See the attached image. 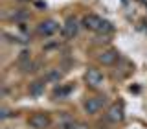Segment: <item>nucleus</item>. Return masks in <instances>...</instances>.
Masks as SVG:
<instances>
[{
	"label": "nucleus",
	"instance_id": "f257e3e1",
	"mask_svg": "<svg viewBox=\"0 0 147 129\" xmlns=\"http://www.w3.org/2000/svg\"><path fill=\"white\" fill-rule=\"evenodd\" d=\"M57 30H59V22L53 20V18H46L37 26V33L40 37H52Z\"/></svg>",
	"mask_w": 147,
	"mask_h": 129
},
{
	"label": "nucleus",
	"instance_id": "f03ea898",
	"mask_svg": "<svg viewBox=\"0 0 147 129\" xmlns=\"http://www.w3.org/2000/svg\"><path fill=\"white\" fill-rule=\"evenodd\" d=\"M105 103V96H92L85 101V113L86 114H98Z\"/></svg>",
	"mask_w": 147,
	"mask_h": 129
},
{
	"label": "nucleus",
	"instance_id": "7ed1b4c3",
	"mask_svg": "<svg viewBox=\"0 0 147 129\" xmlns=\"http://www.w3.org/2000/svg\"><path fill=\"white\" fill-rule=\"evenodd\" d=\"M77 33H79V20H77L76 17L66 18V22H64V26H63V35L66 37V39H74Z\"/></svg>",
	"mask_w": 147,
	"mask_h": 129
},
{
	"label": "nucleus",
	"instance_id": "20e7f679",
	"mask_svg": "<svg viewBox=\"0 0 147 129\" xmlns=\"http://www.w3.org/2000/svg\"><path fill=\"white\" fill-rule=\"evenodd\" d=\"M85 81H86L88 87L96 89V87H99L101 83H103V74H101L98 68H88L86 74H85Z\"/></svg>",
	"mask_w": 147,
	"mask_h": 129
},
{
	"label": "nucleus",
	"instance_id": "39448f33",
	"mask_svg": "<svg viewBox=\"0 0 147 129\" xmlns=\"http://www.w3.org/2000/svg\"><path fill=\"white\" fill-rule=\"evenodd\" d=\"M30 126L33 129H46L50 126V116L46 113H35L30 116Z\"/></svg>",
	"mask_w": 147,
	"mask_h": 129
},
{
	"label": "nucleus",
	"instance_id": "423d86ee",
	"mask_svg": "<svg viewBox=\"0 0 147 129\" xmlns=\"http://www.w3.org/2000/svg\"><path fill=\"white\" fill-rule=\"evenodd\" d=\"M118 59H119V54H118V50H114V48H109V50H105V52H101L98 55V61L101 64H105V67H112Z\"/></svg>",
	"mask_w": 147,
	"mask_h": 129
},
{
	"label": "nucleus",
	"instance_id": "0eeeda50",
	"mask_svg": "<svg viewBox=\"0 0 147 129\" xmlns=\"http://www.w3.org/2000/svg\"><path fill=\"white\" fill-rule=\"evenodd\" d=\"M123 116H125V113H123L121 103H112V105L109 107V111H107V118L110 120V122H114V124L121 122Z\"/></svg>",
	"mask_w": 147,
	"mask_h": 129
},
{
	"label": "nucleus",
	"instance_id": "6e6552de",
	"mask_svg": "<svg viewBox=\"0 0 147 129\" xmlns=\"http://www.w3.org/2000/svg\"><path fill=\"white\" fill-rule=\"evenodd\" d=\"M101 20H103V18L98 17V15H86L83 18V26H85L86 30H90V31H98Z\"/></svg>",
	"mask_w": 147,
	"mask_h": 129
},
{
	"label": "nucleus",
	"instance_id": "1a4fd4ad",
	"mask_svg": "<svg viewBox=\"0 0 147 129\" xmlns=\"http://www.w3.org/2000/svg\"><path fill=\"white\" fill-rule=\"evenodd\" d=\"M30 94L33 98H39V96L44 94V79H37L33 83H30Z\"/></svg>",
	"mask_w": 147,
	"mask_h": 129
},
{
	"label": "nucleus",
	"instance_id": "9d476101",
	"mask_svg": "<svg viewBox=\"0 0 147 129\" xmlns=\"http://www.w3.org/2000/svg\"><path fill=\"white\" fill-rule=\"evenodd\" d=\"M61 79H63V72L59 70V68H52V70L44 76V81L46 83H59Z\"/></svg>",
	"mask_w": 147,
	"mask_h": 129
},
{
	"label": "nucleus",
	"instance_id": "9b49d317",
	"mask_svg": "<svg viewBox=\"0 0 147 129\" xmlns=\"http://www.w3.org/2000/svg\"><path fill=\"white\" fill-rule=\"evenodd\" d=\"M59 127H61V129H74V127H76V122H74L72 116L64 114V116L61 118V122H59Z\"/></svg>",
	"mask_w": 147,
	"mask_h": 129
},
{
	"label": "nucleus",
	"instance_id": "f8f14e48",
	"mask_svg": "<svg viewBox=\"0 0 147 129\" xmlns=\"http://www.w3.org/2000/svg\"><path fill=\"white\" fill-rule=\"evenodd\" d=\"M70 90H72V87H63L61 83H59V87L55 89L53 96H55V98H66V96L70 94Z\"/></svg>",
	"mask_w": 147,
	"mask_h": 129
},
{
	"label": "nucleus",
	"instance_id": "ddd939ff",
	"mask_svg": "<svg viewBox=\"0 0 147 129\" xmlns=\"http://www.w3.org/2000/svg\"><path fill=\"white\" fill-rule=\"evenodd\" d=\"M112 31V24L109 20H101V24L98 28V33H110Z\"/></svg>",
	"mask_w": 147,
	"mask_h": 129
},
{
	"label": "nucleus",
	"instance_id": "4468645a",
	"mask_svg": "<svg viewBox=\"0 0 147 129\" xmlns=\"http://www.w3.org/2000/svg\"><path fill=\"white\" fill-rule=\"evenodd\" d=\"M28 59H31V57H30V52H28V50H22L20 55H18V59H17V63H20V61H28Z\"/></svg>",
	"mask_w": 147,
	"mask_h": 129
},
{
	"label": "nucleus",
	"instance_id": "2eb2a0df",
	"mask_svg": "<svg viewBox=\"0 0 147 129\" xmlns=\"http://www.w3.org/2000/svg\"><path fill=\"white\" fill-rule=\"evenodd\" d=\"M9 116H11V111H9L7 107H2V109H0V118H2V120H6Z\"/></svg>",
	"mask_w": 147,
	"mask_h": 129
},
{
	"label": "nucleus",
	"instance_id": "dca6fc26",
	"mask_svg": "<svg viewBox=\"0 0 147 129\" xmlns=\"http://www.w3.org/2000/svg\"><path fill=\"white\" fill-rule=\"evenodd\" d=\"M74 129H88V126H86L85 122H77V124H76V127H74Z\"/></svg>",
	"mask_w": 147,
	"mask_h": 129
}]
</instances>
